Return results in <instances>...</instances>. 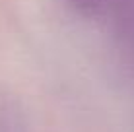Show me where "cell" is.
Masks as SVG:
<instances>
[{"label": "cell", "mask_w": 134, "mask_h": 132, "mask_svg": "<svg viewBox=\"0 0 134 132\" xmlns=\"http://www.w3.org/2000/svg\"><path fill=\"white\" fill-rule=\"evenodd\" d=\"M68 4L78 10L80 14H86V16H93V14H99L105 8L107 0H66Z\"/></svg>", "instance_id": "1"}]
</instances>
